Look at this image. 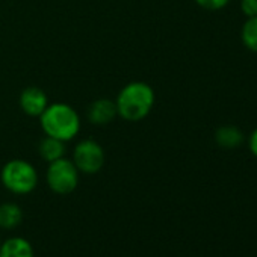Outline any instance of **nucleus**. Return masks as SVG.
<instances>
[{
  "instance_id": "obj_1",
  "label": "nucleus",
  "mask_w": 257,
  "mask_h": 257,
  "mask_svg": "<svg viewBox=\"0 0 257 257\" xmlns=\"http://www.w3.org/2000/svg\"><path fill=\"white\" fill-rule=\"evenodd\" d=\"M155 103V89L147 82L141 80L128 82L127 85H124L115 98L118 116L128 122H138L147 118Z\"/></svg>"
},
{
  "instance_id": "obj_2",
  "label": "nucleus",
  "mask_w": 257,
  "mask_h": 257,
  "mask_svg": "<svg viewBox=\"0 0 257 257\" xmlns=\"http://www.w3.org/2000/svg\"><path fill=\"white\" fill-rule=\"evenodd\" d=\"M40 125L46 137L56 138L67 144L79 135L82 121L71 104L56 101L49 103L46 110L40 115Z\"/></svg>"
},
{
  "instance_id": "obj_3",
  "label": "nucleus",
  "mask_w": 257,
  "mask_h": 257,
  "mask_svg": "<svg viewBox=\"0 0 257 257\" xmlns=\"http://www.w3.org/2000/svg\"><path fill=\"white\" fill-rule=\"evenodd\" d=\"M0 180L11 194L28 195L38 186V171L25 159H11L2 167Z\"/></svg>"
},
{
  "instance_id": "obj_4",
  "label": "nucleus",
  "mask_w": 257,
  "mask_h": 257,
  "mask_svg": "<svg viewBox=\"0 0 257 257\" xmlns=\"http://www.w3.org/2000/svg\"><path fill=\"white\" fill-rule=\"evenodd\" d=\"M80 173L71 159L65 156L49 164L46 171V183L52 192L58 195H68L76 191Z\"/></svg>"
},
{
  "instance_id": "obj_5",
  "label": "nucleus",
  "mask_w": 257,
  "mask_h": 257,
  "mask_svg": "<svg viewBox=\"0 0 257 257\" xmlns=\"http://www.w3.org/2000/svg\"><path fill=\"white\" fill-rule=\"evenodd\" d=\"M104 150L94 140H82L76 144L73 150L71 161L80 174L92 176L97 174L104 165Z\"/></svg>"
},
{
  "instance_id": "obj_6",
  "label": "nucleus",
  "mask_w": 257,
  "mask_h": 257,
  "mask_svg": "<svg viewBox=\"0 0 257 257\" xmlns=\"http://www.w3.org/2000/svg\"><path fill=\"white\" fill-rule=\"evenodd\" d=\"M19 103H20V109L26 115L34 116V118H40V115L49 106V97L41 88L28 86L22 91Z\"/></svg>"
},
{
  "instance_id": "obj_7",
  "label": "nucleus",
  "mask_w": 257,
  "mask_h": 257,
  "mask_svg": "<svg viewBox=\"0 0 257 257\" xmlns=\"http://www.w3.org/2000/svg\"><path fill=\"white\" fill-rule=\"evenodd\" d=\"M118 116L115 100L101 97L95 98L88 107V119L92 125H107Z\"/></svg>"
},
{
  "instance_id": "obj_8",
  "label": "nucleus",
  "mask_w": 257,
  "mask_h": 257,
  "mask_svg": "<svg viewBox=\"0 0 257 257\" xmlns=\"http://www.w3.org/2000/svg\"><path fill=\"white\" fill-rule=\"evenodd\" d=\"M0 257H35V252L28 239L14 236L0 243Z\"/></svg>"
},
{
  "instance_id": "obj_9",
  "label": "nucleus",
  "mask_w": 257,
  "mask_h": 257,
  "mask_svg": "<svg viewBox=\"0 0 257 257\" xmlns=\"http://www.w3.org/2000/svg\"><path fill=\"white\" fill-rule=\"evenodd\" d=\"M245 140L243 132L239 127L227 124V125H221L218 131L215 132V143L225 150H233L237 149Z\"/></svg>"
},
{
  "instance_id": "obj_10",
  "label": "nucleus",
  "mask_w": 257,
  "mask_h": 257,
  "mask_svg": "<svg viewBox=\"0 0 257 257\" xmlns=\"http://www.w3.org/2000/svg\"><path fill=\"white\" fill-rule=\"evenodd\" d=\"M23 221V210L16 203L0 204V230H14Z\"/></svg>"
},
{
  "instance_id": "obj_11",
  "label": "nucleus",
  "mask_w": 257,
  "mask_h": 257,
  "mask_svg": "<svg viewBox=\"0 0 257 257\" xmlns=\"http://www.w3.org/2000/svg\"><path fill=\"white\" fill-rule=\"evenodd\" d=\"M38 153L43 161L50 164L65 156V143L52 137H44L38 146Z\"/></svg>"
},
{
  "instance_id": "obj_12",
  "label": "nucleus",
  "mask_w": 257,
  "mask_h": 257,
  "mask_svg": "<svg viewBox=\"0 0 257 257\" xmlns=\"http://www.w3.org/2000/svg\"><path fill=\"white\" fill-rule=\"evenodd\" d=\"M240 40L245 49L257 53V16L245 20L240 29Z\"/></svg>"
},
{
  "instance_id": "obj_13",
  "label": "nucleus",
  "mask_w": 257,
  "mask_h": 257,
  "mask_svg": "<svg viewBox=\"0 0 257 257\" xmlns=\"http://www.w3.org/2000/svg\"><path fill=\"white\" fill-rule=\"evenodd\" d=\"M194 2L201 7L203 10H207V11H219L222 8H225L230 0H194Z\"/></svg>"
},
{
  "instance_id": "obj_14",
  "label": "nucleus",
  "mask_w": 257,
  "mask_h": 257,
  "mask_svg": "<svg viewBox=\"0 0 257 257\" xmlns=\"http://www.w3.org/2000/svg\"><path fill=\"white\" fill-rule=\"evenodd\" d=\"M240 11L246 19L257 16V0H240Z\"/></svg>"
},
{
  "instance_id": "obj_15",
  "label": "nucleus",
  "mask_w": 257,
  "mask_h": 257,
  "mask_svg": "<svg viewBox=\"0 0 257 257\" xmlns=\"http://www.w3.org/2000/svg\"><path fill=\"white\" fill-rule=\"evenodd\" d=\"M248 149L252 153V156L257 158V127L251 132V135L248 138Z\"/></svg>"
},
{
  "instance_id": "obj_16",
  "label": "nucleus",
  "mask_w": 257,
  "mask_h": 257,
  "mask_svg": "<svg viewBox=\"0 0 257 257\" xmlns=\"http://www.w3.org/2000/svg\"><path fill=\"white\" fill-rule=\"evenodd\" d=\"M0 243H2V239H0Z\"/></svg>"
}]
</instances>
